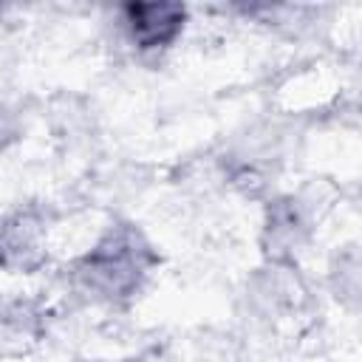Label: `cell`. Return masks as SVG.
<instances>
[{
	"label": "cell",
	"instance_id": "5b68a950",
	"mask_svg": "<svg viewBox=\"0 0 362 362\" xmlns=\"http://www.w3.org/2000/svg\"><path fill=\"white\" fill-rule=\"evenodd\" d=\"M266 232L272 235V246L274 249H294L300 243V232H303V215L294 206L291 198L274 201L269 206V223Z\"/></svg>",
	"mask_w": 362,
	"mask_h": 362
},
{
	"label": "cell",
	"instance_id": "7a4b0ae2",
	"mask_svg": "<svg viewBox=\"0 0 362 362\" xmlns=\"http://www.w3.org/2000/svg\"><path fill=\"white\" fill-rule=\"evenodd\" d=\"M187 23V8L181 3H127L122 6V25L127 40L139 51L170 48Z\"/></svg>",
	"mask_w": 362,
	"mask_h": 362
},
{
	"label": "cell",
	"instance_id": "277c9868",
	"mask_svg": "<svg viewBox=\"0 0 362 362\" xmlns=\"http://www.w3.org/2000/svg\"><path fill=\"white\" fill-rule=\"evenodd\" d=\"M42 334V314L28 300H0V351H25Z\"/></svg>",
	"mask_w": 362,
	"mask_h": 362
},
{
	"label": "cell",
	"instance_id": "8992f818",
	"mask_svg": "<svg viewBox=\"0 0 362 362\" xmlns=\"http://www.w3.org/2000/svg\"><path fill=\"white\" fill-rule=\"evenodd\" d=\"M14 139V124H11V116H8V110L0 105V150L8 144Z\"/></svg>",
	"mask_w": 362,
	"mask_h": 362
},
{
	"label": "cell",
	"instance_id": "52a82bcc",
	"mask_svg": "<svg viewBox=\"0 0 362 362\" xmlns=\"http://www.w3.org/2000/svg\"><path fill=\"white\" fill-rule=\"evenodd\" d=\"M124 362H144V359H124Z\"/></svg>",
	"mask_w": 362,
	"mask_h": 362
},
{
	"label": "cell",
	"instance_id": "6da1fadb",
	"mask_svg": "<svg viewBox=\"0 0 362 362\" xmlns=\"http://www.w3.org/2000/svg\"><path fill=\"white\" fill-rule=\"evenodd\" d=\"M158 255L133 223L110 226L90 252L74 263L76 283L99 300H127L147 280Z\"/></svg>",
	"mask_w": 362,
	"mask_h": 362
},
{
	"label": "cell",
	"instance_id": "3957f363",
	"mask_svg": "<svg viewBox=\"0 0 362 362\" xmlns=\"http://www.w3.org/2000/svg\"><path fill=\"white\" fill-rule=\"evenodd\" d=\"M42 215L37 209H17L0 221V269L34 272L45 263Z\"/></svg>",
	"mask_w": 362,
	"mask_h": 362
}]
</instances>
